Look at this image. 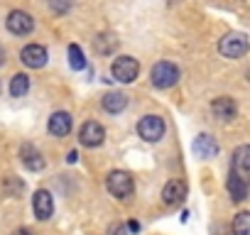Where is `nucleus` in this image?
<instances>
[{
  "label": "nucleus",
  "mask_w": 250,
  "mask_h": 235,
  "mask_svg": "<svg viewBox=\"0 0 250 235\" xmlns=\"http://www.w3.org/2000/svg\"><path fill=\"white\" fill-rule=\"evenodd\" d=\"M93 47H96L98 54H113V49L118 47V39H115V35H110V32H101V35L93 39Z\"/></svg>",
  "instance_id": "nucleus-18"
},
{
  "label": "nucleus",
  "mask_w": 250,
  "mask_h": 235,
  "mask_svg": "<svg viewBox=\"0 0 250 235\" xmlns=\"http://www.w3.org/2000/svg\"><path fill=\"white\" fill-rule=\"evenodd\" d=\"M108 235H128V233H125V225L123 223H113L108 228Z\"/></svg>",
  "instance_id": "nucleus-24"
},
{
  "label": "nucleus",
  "mask_w": 250,
  "mask_h": 235,
  "mask_svg": "<svg viewBox=\"0 0 250 235\" xmlns=\"http://www.w3.org/2000/svg\"><path fill=\"white\" fill-rule=\"evenodd\" d=\"M228 194H230V198L235 201V203H240V201H245V196H248V181L240 176V174H235V172H230V176H228Z\"/></svg>",
  "instance_id": "nucleus-15"
},
{
  "label": "nucleus",
  "mask_w": 250,
  "mask_h": 235,
  "mask_svg": "<svg viewBox=\"0 0 250 235\" xmlns=\"http://www.w3.org/2000/svg\"><path fill=\"white\" fill-rule=\"evenodd\" d=\"M110 74L120 83H133L138 78V74H140V64L133 57H118L113 61V66H110Z\"/></svg>",
  "instance_id": "nucleus-3"
},
{
  "label": "nucleus",
  "mask_w": 250,
  "mask_h": 235,
  "mask_svg": "<svg viewBox=\"0 0 250 235\" xmlns=\"http://www.w3.org/2000/svg\"><path fill=\"white\" fill-rule=\"evenodd\" d=\"M211 110H213V115L218 118V120H223V123L233 120V118L238 115V105H235V100L228 98V96H218V98L211 103Z\"/></svg>",
  "instance_id": "nucleus-11"
},
{
  "label": "nucleus",
  "mask_w": 250,
  "mask_h": 235,
  "mask_svg": "<svg viewBox=\"0 0 250 235\" xmlns=\"http://www.w3.org/2000/svg\"><path fill=\"white\" fill-rule=\"evenodd\" d=\"M233 233L235 235H250V213L248 211H240L238 215H235V220H233Z\"/></svg>",
  "instance_id": "nucleus-20"
},
{
  "label": "nucleus",
  "mask_w": 250,
  "mask_h": 235,
  "mask_svg": "<svg viewBox=\"0 0 250 235\" xmlns=\"http://www.w3.org/2000/svg\"><path fill=\"white\" fill-rule=\"evenodd\" d=\"M103 110L105 113H123L125 110V105H128V96H125V93H120V91H110V93H105L103 96Z\"/></svg>",
  "instance_id": "nucleus-16"
},
{
  "label": "nucleus",
  "mask_w": 250,
  "mask_h": 235,
  "mask_svg": "<svg viewBox=\"0 0 250 235\" xmlns=\"http://www.w3.org/2000/svg\"><path fill=\"white\" fill-rule=\"evenodd\" d=\"M5 64V49H3V44H0V66Z\"/></svg>",
  "instance_id": "nucleus-26"
},
{
  "label": "nucleus",
  "mask_w": 250,
  "mask_h": 235,
  "mask_svg": "<svg viewBox=\"0 0 250 235\" xmlns=\"http://www.w3.org/2000/svg\"><path fill=\"white\" fill-rule=\"evenodd\" d=\"M218 52L226 59H240L248 52V37L243 32H228L221 42H218Z\"/></svg>",
  "instance_id": "nucleus-4"
},
{
  "label": "nucleus",
  "mask_w": 250,
  "mask_h": 235,
  "mask_svg": "<svg viewBox=\"0 0 250 235\" xmlns=\"http://www.w3.org/2000/svg\"><path fill=\"white\" fill-rule=\"evenodd\" d=\"M191 150H194V155H196V157H201V159H211V157H216V155H218V142H216L211 135L201 133V135H196V140H194Z\"/></svg>",
  "instance_id": "nucleus-13"
},
{
  "label": "nucleus",
  "mask_w": 250,
  "mask_h": 235,
  "mask_svg": "<svg viewBox=\"0 0 250 235\" xmlns=\"http://www.w3.org/2000/svg\"><path fill=\"white\" fill-rule=\"evenodd\" d=\"M20 159H22L25 169H30V172H42V169H44L42 152H40L35 145H22V150H20Z\"/></svg>",
  "instance_id": "nucleus-14"
},
{
  "label": "nucleus",
  "mask_w": 250,
  "mask_h": 235,
  "mask_svg": "<svg viewBox=\"0 0 250 235\" xmlns=\"http://www.w3.org/2000/svg\"><path fill=\"white\" fill-rule=\"evenodd\" d=\"M150 81H152L155 88H172V86L179 81V69H177V64H172V61H160V64H155L152 71H150Z\"/></svg>",
  "instance_id": "nucleus-2"
},
{
  "label": "nucleus",
  "mask_w": 250,
  "mask_h": 235,
  "mask_svg": "<svg viewBox=\"0 0 250 235\" xmlns=\"http://www.w3.org/2000/svg\"><path fill=\"white\" fill-rule=\"evenodd\" d=\"M32 211L37 215V220H49L52 213H54V201H52V194L47 189H40L35 191L32 196Z\"/></svg>",
  "instance_id": "nucleus-8"
},
{
  "label": "nucleus",
  "mask_w": 250,
  "mask_h": 235,
  "mask_svg": "<svg viewBox=\"0 0 250 235\" xmlns=\"http://www.w3.org/2000/svg\"><path fill=\"white\" fill-rule=\"evenodd\" d=\"M69 64H71L74 71L86 69V59H83V52H81L79 44H71V47H69Z\"/></svg>",
  "instance_id": "nucleus-21"
},
{
  "label": "nucleus",
  "mask_w": 250,
  "mask_h": 235,
  "mask_svg": "<svg viewBox=\"0 0 250 235\" xmlns=\"http://www.w3.org/2000/svg\"><path fill=\"white\" fill-rule=\"evenodd\" d=\"M105 189H108L110 196H115V198L123 201V198L133 196L135 181H133V176H130L128 172H110L108 179H105Z\"/></svg>",
  "instance_id": "nucleus-1"
},
{
  "label": "nucleus",
  "mask_w": 250,
  "mask_h": 235,
  "mask_svg": "<svg viewBox=\"0 0 250 235\" xmlns=\"http://www.w3.org/2000/svg\"><path fill=\"white\" fill-rule=\"evenodd\" d=\"M184 198H187V184H184L182 179H172V181L165 184V189H162V201H165L167 206H179Z\"/></svg>",
  "instance_id": "nucleus-10"
},
{
  "label": "nucleus",
  "mask_w": 250,
  "mask_h": 235,
  "mask_svg": "<svg viewBox=\"0 0 250 235\" xmlns=\"http://www.w3.org/2000/svg\"><path fill=\"white\" fill-rule=\"evenodd\" d=\"M49 8H52L54 15H64L71 8V0H49Z\"/></svg>",
  "instance_id": "nucleus-23"
},
{
  "label": "nucleus",
  "mask_w": 250,
  "mask_h": 235,
  "mask_svg": "<svg viewBox=\"0 0 250 235\" xmlns=\"http://www.w3.org/2000/svg\"><path fill=\"white\" fill-rule=\"evenodd\" d=\"M5 25H8V32H13V35H18V37L30 35V32L35 30V20H32L25 10H13V13L8 15Z\"/></svg>",
  "instance_id": "nucleus-7"
},
{
  "label": "nucleus",
  "mask_w": 250,
  "mask_h": 235,
  "mask_svg": "<svg viewBox=\"0 0 250 235\" xmlns=\"http://www.w3.org/2000/svg\"><path fill=\"white\" fill-rule=\"evenodd\" d=\"M3 191H5V196H15V198H18V196L25 191V184H22L20 179H15V176H5Z\"/></svg>",
  "instance_id": "nucleus-22"
},
{
  "label": "nucleus",
  "mask_w": 250,
  "mask_h": 235,
  "mask_svg": "<svg viewBox=\"0 0 250 235\" xmlns=\"http://www.w3.org/2000/svg\"><path fill=\"white\" fill-rule=\"evenodd\" d=\"M233 172L240 174L243 179L250 174V147L248 145H243L233 152Z\"/></svg>",
  "instance_id": "nucleus-17"
},
{
  "label": "nucleus",
  "mask_w": 250,
  "mask_h": 235,
  "mask_svg": "<svg viewBox=\"0 0 250 235\" xmlns=\"http://www.w3.org/2000/svg\"><path fill=\"white\" fill-rule=\"evenodd\" d=\"M27 91H30V78H27V74H15V76L10 78V93H13V98H22Z\"/></svg>",
  "instance_id": "nucleus-19"
},
{
  "label": "nucleus",
  "mask_w": 250,
  "mask_h": 235,
  "mask_svg": "<svg viewBox=\"0 0 250 235\" xmlns=\"http://www.w3.org/2000/svg\"><path fill=\"white\" fill-rule=\"evenodd\" d=\"M103 140H105V130H103L101 123L88 120V123L81 125V130H79V142H81L83 147H91V150H93V147H101Z\"/></svg>",
  "instance_id": "nucleus-6"
},
{
  "label": "nucleus",
  "mask_w": 250,
  "mask_h": 235,
  "mask_svg": "<svg viewBox=\"0 0 250 235\" xmlns=\"http://www.w3.org/2000/svg\"><path fill=\"white\" fill-rule=\"evenodd\" d=\"M138 135L145 142H160L165 137V120L160 115H145L138 123Z\"/></svg>",
  "instance_id": "nucleus-5"
},
{
  "label": "nucleus",
  "mask_w": 250,
  "mask_h": 235,
  "mask_svg": "<svg viewBox=\"0 0 250 235\" xmlns=\"http://www.w3.org/2000/svg\"><path fill=\"white\" fill-rule=\"evenodd\" d=\"M13 235H32V233H30V230H27V228H20V230H15V233H13Z\"/></svg>",
  "instance_id": "nucleus-25"
},
{
  "label": "nucleus",
  "mask_w": 250,
  "mask_h": 235,
  "mask_svg": "<svg viewBox=\"0 0 250 235\" xmlns=\"http://www.w3.org/2000/svg\"><path fill=\"white\" fill-rule=\"evenodd\" d=\"M20 59L27 69H42L47 64V49L42 44H27L22 52H20Z\"/></svg>",
  "instance_id": "nucleus-9"
},
{
  "label": "nucleus",
  "mask_w": 250,
  "mask_h": 235,
  "mask_svg": "<svg viewBox=\"0 0 250 235\" xmlns=\"http://www.w3.org/2000/svg\"><path fill=\"white\" fill-rule=\"evenodd\" d=\"M47 130H49V135H54V137H66V135L71 133V115L64 113V110L52 113Z\"/></svg>",
  "instance_id": "nucleus-12"
}]
</instances>
